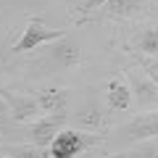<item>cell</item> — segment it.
<instances>
[{
    "label": "cell",
    "instance_id": "1",
    "mask_svg": "<svg viewBox=\"0 0 158 158\" xmlns=\"http://www.w3.org/2000/svg\"><path fill=\"white\" fill-rule=\"evenodd\" d=\"M153 137H158V108L145 111L140 116L129 118L124 124H118L113 129V140L118 145H140V142H150Z\"/></svg>",
    "mask_w": 158,
    "mask_h": 158
},
{
    "label": "cell",
    "instance_id": "2",
    "mask_svg": "<svg viewBox=\"0 0 158 158\" xmlns=\"http://www.w3.org/2000/svg\"><path fill=\"white\" fill-rule=\"evenodd\" d=\"M66 34H69V29H48L45 21H42V16H32L27 21V27H24L21 37L16 40V45L11 48V53L13 56H24V53L37 50L40 45L58 42V40H63Z\"/></svg>",
    "mask_w": 158,
    "mask_h": 158
},
{
    "label": "cell",
    "instance_id": "3",
    "mask_svg": "<svg viewBox=\"0 0 158 158\" xmlns=\"http://www.w3.org/2000/svg\"><path fill=\"white\" fill-rule=\"evenodd\" d=\"M156 11V0H108L87 21H137Z\"/></svg>",
    "mask_w": 158,
    "mask_h": 158
},
{
    "label": "cell",
    "instance_id": "4",
    "mask_svg": "<svg viewBox=\"0 0 158 158\" xmlns=\"http://www.w3.org/2000/svg\"><path fill=\"white\" fill-rule=\"evenodd\" d=\"M98 142H100V135H85L79 129H63L50 142L48 156L50 158H77L85 150H90L92 145H98Z\"/></svg>",
    "mask_w": 158,
    "mask_h": 158
},
{
    "label": "cell",
    "instance_id": "5",
    "mask_svg": "<svg viewBox=\"0 0 158 158\" xmlns=\"http://www.w3.org/2000/svg\"><path fill=\"white\" fill-rule=\"evenodd\" d=\"M127 50L135 53L140 61H150V58L158 56V24L156 21H148L135 27V32L129 34L127 40Z\"/></svg>",
    "mask_w": 158,
    "mask_h": 158
},
{
    "label": "cell",
    "instance_id": "6",
    "mask_svg": "<svg viewBox=\"0 0 158 158\" xmlns=\"http://www.w3.org/2000/svg\"><path fill=\"white\" fill-rule=\"evenodd\" d=\"M127 77H129V87H132V100L140 108H150V106L158 108V79L153 74L148 77L137 69L127 71Z\"/></svg>",
    "mask_w": 158,
    "mask_h": 158
},
{
    "label": "cell",
    "instance_id": "7",
    "mask_svg": "<svg viewBox=\"0 0 158 158\" xmlns=\"http://www.w3.org/2000/svg\"><path fill=\"white\" fill-rule=\"evenodd\" d=\"M50 63L56 69H63V71L77 69L79 63H82V45H79V40L74 37V34H66L63 40L53 42V48H50Z\"/></svg>",
    "mask_w": 158,
    "mask_h": 158
},
{
    "label": "cell",
    "instance_id": "8",
    "mask_svg": "<svg viewBox=\"0 0 158 158\" xmlns=\"http://www.w3.org/2000/svg\"><path fill=\"white\" fill-rule=\"evenodd\" d=\"M66 121H69V116H42V118H37V121H32V127H29L32 145L48 150L50 142L56 140V135H58V132H63Z\"/></svg>",
    "mask_w": 158,
    "mask_h": 158
},
{
    "label": "cell",
    "instance_id": "9",
    "mask_svg": "<svg viewBox=\"0 0 158 158\" xmlns=\"http://www.w3.org/2000/svg\"><path fill=\"white\" fill-rule=\"evenodd\" d=\"M34 100L40 103V111H45L48 116H66L71 106V95L63 87H40L34 90Z\"/></svg>",
    "mask_w": 158,
    "mask_h": 158
},
{
    "label": "cell",
    "instance_id": "10",
    "mask_svg": "<svg viewBox=\"0 0 158 158\" xmlns=\"http://www.w3.org/2000/svg\"><path fill=\"white\" fill-rule=\"evenodd\" d=\"M0 95L11 108L13 121H37V113H42L34 95H24V92H13V90H0Z\"/></svg>",
    "mask_w": 158,
    "mask_h": 158
},
{
    "label": "cell",
    "instance_id": "11",
    "mask_svg": "<svg viewBox=\"0 0 158 158\" xmlns=\"http://www.w3.org/2000/svg\"><path fill=\"white\" fill-rule=\"evenodd\" d=\"M106 98H108V106L113 111H129L132 108V87L118 74L108 79V95Z\"/></svg>",
    "mask_w": 158,
    "mask_h": 158
},
{
    "label": "cell",
    "instance_id": "12",
    "mask_svg": "<svg viewBox=\"0 0 158 158\" xmlns=\"http://www.w3.org/2000/svg\"><path fill=\"white\" fill-rule=\"evenodd\" d=\"M8 156L11 158H48V150L32 145V142H19V145H8Z\"/></svg>",
    "mask_w": 158,
    "mask_h": 158
},
{
    "label": "cell",
    "instance_id": "13",
    "mask_svg": "<svg viewBox=\"0 0 158 158\" xmlns=\"http://www.w3.org/2000/svg\"><path fill=\"white\" fill-rule=\"evenodd\" d=\"M108 0H82L77 6V11H79V19H77V24H87V19L90 16H95L98 11H100L103 6H106Z\"/></svg>",
    "mask_w": 158,
    "mask_h": 158
},
{
    "label": "cell",
    "instance_id": "14",
    "mask_svg": "<svg viewBox=\"0 0 158 158\" xmlns=\"http://www.w3.org/2000/svg\"><path fill=\"white\" fill-rule=\"evenodd\" d=\"M118 158H158V145H153V142H140L137 148L121 153Z\"/></svg>",
    "mask_w": 158,
    "mask_h": 158
},
{
    "label": "cell",
    "instance_id": "15",
    "mask_svg": "<svg viewBox=\"0 0 158 158\" xmlns=\"http://www.w3.org/2000/svg\"><path fill=\"white\" fill-rule=\"evenodd\" d=\"M77 121H79V124H85V127H98V124H100V113L92 111L90 116H77Z\"/></svg>",
    "mask_w": 158,
    "mask_h": 158
},
{
    "label": "cell",
    "instance_id": "16",
    "mask_svg": "<svg viewBox=\"0 0 158 158\" xmlns=\"http://www.w3.org/2000/svg\"><path fill=\"white\" fill-rule=\"evenodd\" d=\"M8 118H11V108H8V103L3 100V95H0V124H6Z\"/></svg>",
    "mask_w": 158,
    "mask_h": 158
},
{
    "label": "cell",
    "instance_id": "17",
    "mask_svg": "<svg viewBox=\"0 0 158 158\" xmlns=\"http://www.w3.org/2000/svg\"><path fill=\"white\" fill-rule=\"evenodd\" d=\"M0 142H3V135H0Z\"/></svg>",
    "mask_w": 158,
    "mask_h": 158
}]
</instances>
